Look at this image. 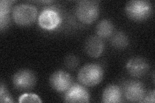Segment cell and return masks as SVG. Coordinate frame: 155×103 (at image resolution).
Listing matches in <instances>:
<instances>
[{
    "label": "cell",
    "mask_w": 155,
    "mask_h": 103,
    "mask_svg": "<svg viewBox=\"0 0 155 103\" xmlns=\"http://www.w3.org/2000/svg\"><path fill=\"white\" fill-rule=\"evenodd\" d=\"M104 73L102 67L98 64H87L80 70L78 79L85 86H94L103 79Z\"/></svg>",
    "instance_id": "cell-1"
},
{
    "label": "cell",
    "mask_w": 155,
    "mask_h": 103,
    "mask_svg": "<svg viewBox=\"0 0 155 103\" xmlns=\"http://www.w3.org/2000/svg\"><path fill=\"white\" fill-rule=\"evenodd\" d=\"M153 11L151 3L145 0H133L125 5V12L129 18L136 21H142L148 18Z\"/></svg>",
    "instance_id": "cell-2"
},
{
    "label": "cell",
    "mask_w": 155,
    "mask_h": 103,
    "mask_svg": "<svg viewBox=\"0 0 155 103\" xmlns=\"http://www.w3.org/2000/svg\"><path fill=\"white\" fill-rule=\"evenodd\" d=\"M37 12L36 8L32 5L21 3L13 8L12 16L14 21L19 25L27 26L35 21Z\"/></svg>",
    "instance_id": "cell-3"
},
{
    "label": "cell",
    "mask_w": 155,
    "mask_h": 103,
    "mask_svg": "<svg viewBox=\"0 0 155 103\" xmlns=\"http://www.w3.org/2000/svg\"><path fill=\"white\" fill-rule=\"evenodd\" d=\"M100 8L98 2L80 1L76 8V14L79 20L85 24L94 22L98 18Z\"/></svg>",
    "instance_id": "cell-4"
},
{
    "label": "cell",
    "mask_w": 155,
    "mask_h": 103,
    "mask_svg": "<svg viewBox=\"0 0 155 103\" xmlns=\"http://www.w3.org/2000/svg\"><path fill=\"white\" fill-rule=\"evenodd\" d=\"M12 83L16 89L19 91L30 90L36 84V77L32 71L22 69L14 75Z\"/></svg>",
    "instance_id": "cell-5"
},
{
    "label": "cell",
    "mask_w": 155,
    "mask_h": 103,
    "mask_svg": "<svg viewBox=\"0 0 155 103\" xmlns=\"http://www.w3.org/2000/svg\"><path fill=\"white\" fill-rule=\"evenodd\" d=\"M124 91L126 99L133 102H142L145 94L143 85L137 81H127L124 85Z\"/></svg>",
    "instance_id": "cell-6"
},
{
    "label": "cell",
    "mask_w": 155,
    "mask_h": 103,
    "mask_svg": "<svg viewBox=\"0 0 155 103\" xmlns=\"http://www.w3.org/2000/svg\"><path fill=\"white\" fill-rule=\"evenodd\" d=\"M61 18L59 14L54 9L46 8L40 13L38 18V24L45 30H53L60 23Z\"/></svg>",
    "instance_id": "cell-7"
},
{
    "label": "cell",
    "mask_w": 155,
    "mask_h": 103,
    "mask_svg": "<svg viewBox=\"0 0 155 103\" xmlns=\"http://www.w3.org/2000/svg\"><path fill=\"white\" fill-rule=\"evenodd\" d=\"M50 85L56 91L66 92L71 86L72 79L69 73L64 70H58L51 76Z\"/></svg>",
    "instance_id": "cell-8"
},
{
    "label": "cell",
    "mask_w": 155,
    "mask_h": 103,
    "mask_svg": "<svg viewBox=\"0 0 155 103\" xmlns=\"http://www.w3.org/2000/svg\"><path fill=\"white\" fill-rule=\"evenodd\" d=\"M64 99L66 102H89L90 95L85 88L75 84L65 92Z\"/></svg>",
    "instance_id": "cell-9"
},
{
    "label": "cell",
    "mask_w": 155,
    "mask_h": 103,
    "mask_svg": "<svg viewBox=\"0 0 155 103\" xmlns=\"http://www.w3.org/2000/svg\"><path fill=\"white\" fill-rule=\"evenodd\" d=\"M149 64L145 59L139 57H134L127 61L126 68L130 76L140 77L144 76L148 72Z\"/></svg>",
    "instance_id": "cell-10"
},
{
    "label": "cell",
    "mask_w": 155,
    "mask_h": 103,
    "mask_svg": "<svg viewBox=\"0 0 155 103\" xmlns=\"http://www.w3.org/2000/svg\"><path fill=\"white\" fill-rule=\"evenodd\" d=\"M104 50V44L98 36H91L85 44V52L92 57H98Z\"/></svg>",
    "instance_id": "cell-11"
},
{
    "label": "cell",
    "mask_w": 155,
    "mask_h": 103,
    "mask_svg": "<svg viewBox=\"0 0 155 103\" xmlns=\"http://www.w3.org/2000/svg\"><path fill=\"white\" fill-rule=\"evenodd\" d=\"M122 100V91L116 85H110L103 92L101 101L104 103H118Z\"/></svg>",
    "instance_id": "cell-12"
},
{
    "label": "cell",
    "mask_w": 155,
    "mask_h": 103,
    "mask_svg": "<svg viewBox=\"0 0 155 103\" xmlns=\"http://www.w3.org/2000/svg\"><path fill=\"white\" fill-rule=\"evenodd\" d=\"M14 2L2 0L0 2V27L1 30L5 28L9 22V13L11 11L12 3Z\"/></svg>",
    "instance_id": "cell-13"
},
{
    "label": "cell",
    "mask_w": 155,
    "mask_h": 103,
    "mask_svg": "<svg viewBox=\"0 0 155 103\" xmlns=\"http://www.w3.org/2000/svg\"><path fill=\"white\" fill-rule=\"evenodd\" d=\"M114 31L113 24L108 19H103L98 23L96 28L97 35L101 38H107Z\"/></svg>",
    "instance_id": "cell-14"
},
{
    "label": "cell",
    "mask_w": 155,
    "mask_h": 103,
    "mask_svg": "<svg viewBox=\"0 0 155 103\" xmlns=\"http://www.w3.org/2000/svg\"><path fill=\"white\" fill-rule=\"evenodd\" d=\"M111 43L116 48H124L128 45L129 40L127 36L122 32L116 33L111 40Z\"/></svg>",
    "instance_id": "cell-15"
},
{
    "label": "cell",
    "mask_w": 155,
    "mask_h": 103,
    "mask_svg": "<svg viewBox=\"0 0 155 103\" xmlns=\"http://www.w3.org/2000/svg\"><path fill=\"white\" fill-rule=\"evenodd\" d=\"M19 102L21 103L25 102H42L37 95L34 94H25L21 95L19 98Z\"/></svg>",
    "instance_id": "cell-16"
},
{
    "label": "cell",
    "mask_w": 155,
    "mask_h": 103,
    "mask_svg": "<svg viewBox=\"0 0 155 103\" xmlns=\"http://www.w3.org/2000/svg\"><path fill=\"white\" fill-rule=\"evenodd\" d=\"M78 57L73 54L67 56L65 59V65L69 69H74L78 65Z\"/></svg>",
    "instance_id": "cell-17"
},
{
    "label": "cell",
    "mask_w": 155,
    "mask_h": 103,
    "mask_svg": "<svg viewBox=\"0 0 155 103\" xmlns=\"http://www.w3.org/2000/svg\"><path fill=\"white\" fill-rule=\"evenodd\" d=\"M0 102H14L12 97L9 94L7 88L3 83L0 86Z\"/></svg>",
    "instance_id": "cell-18"
},
{
    "label": "cell",
    "mask_w": 155,
    "mask_h": 103,
    "mask_svg": "<svg viewBox=\"0 0 155 103\" xmlns=\"http://www.w3.org/2000/svg\"><path fill=\"white\" fill-rule=\"evenodd\" d=\"M154 91L149 92L146 94H145L144 95L143 99L142 100V102H145V103H154L155 101L154 99Z\"/></svg>",
    "instance_id": "cell-19"
}]
</instances>
